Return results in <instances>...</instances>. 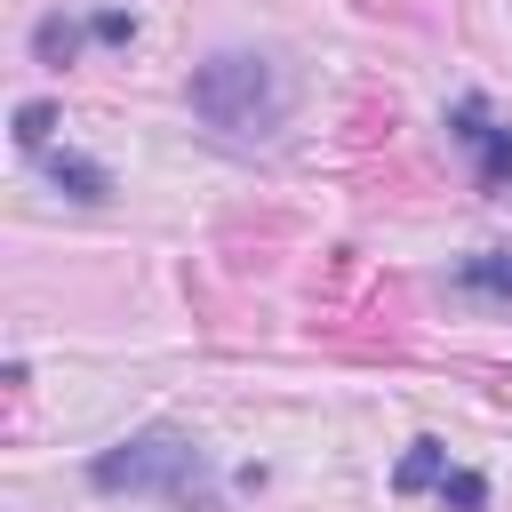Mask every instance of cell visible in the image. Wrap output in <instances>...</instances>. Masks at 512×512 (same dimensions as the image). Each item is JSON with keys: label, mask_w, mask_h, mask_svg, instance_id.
Instances as JSON below:
<instances>
[{"label": "cell", "mask_w": 512, "mask_h": 512, "mask_svg": "<svg viewBox=\"0 0 512 512\" xmlns=\"http://www.w3.org/2000/svg\"><path fill=\"white\" fill-rule=\"evenodd\" d=\"M456 464H448V448L440 440H416L408 456H400V472H392V496H416V488H440Z\"/></svg>", "instance_id": "7"}, {"label": "cell", "mask_w": 512, "mask_h": 512, "mask_svg": "<svg viewBox=\"0 0 512 512\" xmlns=\"http://www.w3.org/2000/svg\"><path fill=\"white\" fill-rule=\"evenodd\" d=\"M448 288H464V296H496V304H512V248H480V256H464V264L448 272Z\"/></svg>", "instance_id": "5"}, {"label": "cell", "mask_w": 512, "mask_h": 512, "mask_svg": "<svg viewBox=\"0 0 512 512\" xmlns=\"http://www.w3.org/2000/svg\"><path fill=\"white\" fill-rule=\"evenodd\" d=\"M80 40H88V24H80V16H64V8H56V16H40V24H32V56H40V64H48V72H64V64H72V56H80Z\"/></svg>", "instance_id": "6"}, {"label": "cell", "mask_w": 512, "mask_h": 512, "mask_svg": "<svg viewBox=\"0 0 512 512\" xmlns=\"http://www.w3.org/2000/svg\"><path fill=\"white\" fill-rule=\"evenodd\" d=\"M448 136L472 152V184L496 200V192H512V128L504 120H488V104L480 96H456L448 104Z\"/></svg>", "instance_id": "3"}, {"label": "cell", "mask_w": 512, "mask_h": 512, "mask_svg": "<svg viewBox=\"0 0 512 512\" xmlns=\"http://www.w3.org/2000/svg\"><path fill=\"white\" fill-rule=\"evenodd\" d=\"M88 488L96 496H168L176 512H208L216 504V480H208V456L192 432L176 424H144L128 440H112L96 464H88Z\"/></svg>", "instance_id": "1"}, {"label": "cell", "mask_w": 512, "mask_h": 512, "mask_svg": "<svg viewBox=\"0 0 512 512\" xmlns=\"http://www.w3.org/2000/svg\"><path fill=\"white\" fill-rule=\"evenodd\" d=\"M432 496H440V504H456V512H480V504H488V480H480V472H464V464H456V472H448V480H440V488H432Z\"/></svg>", "instance_id": "9"}, {"label": "cell", "mask_w": 512, "mask_h": 512, "mask_svg": "<svg viewBox=\"0 0 512 512\" xmlns=\"http://www.w3.org/2000/svg\"><path fill=\"white\" fill-rule=\"evenodd\" d=\"M48 136H56V104H40V96L16 104V144L24 152H48Z\"/></svg>", "instance_id": "8"}, {"label": "cell", "mask_w": 512, "mask_h": 512, "mask_svg": "<svg viewBox=\"0 0 512 512\" xmlns=\"http://www.w3.org/2000/svg\"><path fill=\"white\" fill-rule=\"evenodd\" d=\"M184 96H192V112H200L216 136H272L280 112H288V80H280V64L256 56V48H216V56L192 72Z\"/></svg>", "instance_id": "2"}, {"label": "cell", "mask_w": 512, "mask_h": 512, "mask_svg": "<svg viewBox=\"0 0 512 512\" xmlns=\"http://www.w3.org/2000/svg\"><path fill=\"white\" fill-rule=\"evenodd\" d=\"M40 168H48V184L56 192H72V200H112V168L104 160H88V152H40Z\"/></svg>", "instance_id": "4"}, {"label": "cell", "mask_w": 512, "mask_h": 512, "mask_svg": "<svg viewBox=\"0 0 512 512\" xmlns=\"http://www.w3.org/2000/svg\"><path fill=\"white\" fill-rule=\"evenodd\" d=\"M88 32H96V40H112V48H128L136 16H128V8H96V16H88Z\"/></svg>", "instance_id": "10"}]
</instances>
